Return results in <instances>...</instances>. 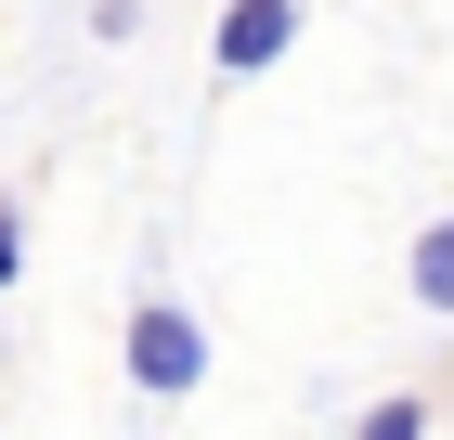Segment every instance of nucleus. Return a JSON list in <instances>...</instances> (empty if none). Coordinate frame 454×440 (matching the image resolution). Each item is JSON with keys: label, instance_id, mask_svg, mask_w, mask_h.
Masks as SVG:
<instances>
[{"label": "nucleus", "instance_id": "nucleus-1", "mask_svg": "<svg viewBox=\"0 0 454 440\" xmlns=\"http://www.w3.org/2000/svg\"><path fill=\"white\" fill-rule=\"evenodd\" d=\"M117 363H130L143 402H182V389H208V324H195L182 298H143L130 337H117Z\"/></svg>", "mask_w": 454, "mask_h": 440}, {"label": "nucleus", "instance_id": "nucleus-2", "mask_svg": "<svg viewBox=\"0 0 454 440\" xmlns=\"http://www.w3.org/2000/svg\"><path fill=\"white\" fill-rule=\"evenodd\" d=\"M286 39H299V0H234V13L208 27V66H221V78H260Z\"/></svg>", "mask_w": 454, "mask_h": 440}, {"label": "nucleus", "instance_id": "nucleus-3", "mask_svg": "<svg viewBox=\"0 0 454 440\" xmlns=\"http://www.w3.org/2000/svg\"><path fill=\"white\" fill-rule=\"evenodd\" d=\"M403 285H416V311H442V324H454V220H428V234H416Z\"/></svg>", "mask_w": 454, "mask_h": 440}, {"label": "nucleus", "instance_id": "nucleus-4", "mask_svg": "<svg viewBox=\"0 0 454 440\" xmlns=\"http://www.w3.org/2000/svg\"><path fill=\"white\" fill-rule=\"evenodd\" d=\"M27 272V207H0V285Z\"/></svg>", "mask_w": 454, "mask_h": 440}]
</instances>
